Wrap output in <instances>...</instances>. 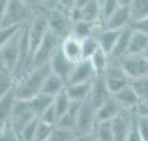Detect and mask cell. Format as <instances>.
I'll return each mask as SVG.
<instances>
[{
    "instance_id": "45",
    "label": "cell",
    "mask_w": 148,
    "mask_h": 141,
    "mask_svg": "<svg viewBox=\"0 0 148 141\" xmlns=\"http://www.w3.org/2000/svg\"><path fill=\"white\" fill-rule=\"evenodd\" d=\"M75 3H76V0H62L60 4H59V8L64 9V11L71 13V11H72L73 7H75Z\"/></svg>"
},
{
    "instance_id": "42",
    "label": "cell",
    "mask_w": 148,
    "mask_h": 141,
    "mask_svg": "<svg viewBox=\"0 0 148 141\" xmlns=\"http://www.w3.org/2000/svg\"><path fill=\"white\" fill-rule=\"evenodd\" d=\"M39 118H41L42 122L49 123V124H51V125H56L58 124V120H59V116H58V114H56V110H55V107H54V105H51Z\"/></svg>"
},
{
    "instance_id": "18",
    "label": "cell",
    "mask_w": 148,
    "mask_h": 141,
    "mask_svg": "<svg viewBox=\"0 0 148 141\" xmlns=\"http://www.w3.org/2000/svg\"><path fill=\"white\" fill-rule=\"evenodd\" d=\"M60 48L64 55L73 63H79L83 60V42L72 34L62 41Z\"/></svg>"
},
{
    "instance_id": "49",
    "label": "cell",
    "mask_w": 148,
    "mask_h": 141,
    "mask_svg": "<svg viewBox=\"0 0 148 141\" xmlns=\"http://www.w3.org/2000/svg\"><path fill=\"white\" fill-rule=\"evenodd\" d=\"M121 7H130V4L132 3V0H118Z\"/></svg>"
},
{
    "instance_id": "52",
    "label": "cell",
    "mask_w": 148,
    "mask_h": 141,
    "mask_svg": "<svg viewBox=\"0 0 148 141\" xmlns=\"http://www.w3.org/2000/svg\"><path fill=\"white\" fill-rule=\"evenodd\" d=\"M98 1H100V3H102V1H103V0H98Z\"/></svg>"
},
{
    "instance_id": "31",
    "label": "cell",
    "mask_w": 148,
    "mask_h": 141,
    "mask_svg": "<svg viewBox=\"0 0 148 141\" xmlns=\"http://www.w3.org/2000/svg\"><path fill=\"white\" fill-rule=\"evenodd\" d=\"M16 82L17 78L11 69L5 68V67H0V88H1L0 89V95L13 89L16 86Z\"/></svg>"
},
{
    "instance_id": "8",
    "label": "cell",
    "mask_w": 148,
    "mask_h": 141,
    "mask_svg": "<svg viewBox=\"0 0 148 141\" xmlns=\"http://www.w3.org/2000/svg\"><path fill=\"white\" fill-rule=\"evenodd\" d=\"M97 123V108L93 105L92 99H87L81 102L80 110L77 116V124H76V132L77 135H87L92 133L95 129V125Z\"/></svg>"
},
{
    "instance_id": "41",
    "label": "cell",
    "mask_w": 148,
    "mask_h": 141,
    "mask_svg": "<svg viewBox=\"0 0 148 141\" xmlns=\"http://www.w3.org/2000/svg\"><path fill=\"white\" fill-rule=\"evenodd\" d=\"M0 141H21L13 128L9 125V123L1 125V132H0Z\"/></svg>"
},
{
    "instance_id": "35",
    "label": "cell",
    "mask_w": 148,
    "mask_h": 141,
    "mask_svg": "<svg viewBox=\"0 0 148 141\" xmlns=\"http://www.w3.org/2000/svg\"><path fill=\"white\" fill-rule=\"evenodd\" d=\"M129 8L131 13V22L144 18L148 16V0H132Z\"/></svg>"
},
{
    "instance_id": "23",
    "label": "cell",
    "mask_w": 148,
    "mask_h": 141,
    "mask_svg": "<svg viewBox=\"0 0 148 141\" xmlns=\"http://www.w3.org/2000/svg\"><path fill=\"white\" fill-rule=\"evenodd\" d=\"M93 81V80H92ZM92 81L89 82H80V84H71L66 86V93L71 101L75 102H84V101L89 98L90 89H92Z\"/></svg>"
},
{
    "instance_id": "1",
    "label": "cell",
    "mask_w": 148,
    "mask_h": 141,
    "mask_svg": "<svg viewBox=\"0 0 148 141\" xmlns=\"http://www.w3.org/2000/svg\"><path fill=\"white\" fill-rule=\"evenodd\" d=\"M51 73L50 63L41 67H34L28 73L20 77L16 82V93L18 99H30L38 93H41L42 86L47 76Z\"/></svg>"
},
{
    "instance_id": "19",
    "label": "cell",
    "mask_w": 148,
    "mask_h": 141,
    "mask_svg": "<svg viewBox=\"0 0 148 141\" xmlns=\"http://www.w3.org/2000/svg\"><path fill=\"white\" fill-rule=\"evenodd\" d=\"M132 34V29L131 26H127L121 31L119 37H118V41L115 43L113 51L110 52V61L113 63H119L126 55H127V51H129V43H130V38H131Z\"/></svg>"
},
{
    "instance_id": "7",
    "label": "cell",
    "mask_w": 148,
    "mask_h": 141,
    "mask_svg": "<svg viewBox=\"0 0 148 141\" xmlns=\"http://www.w3.org/2000/svg\"><path fill=\"white\" fill-rule=\"evenodd\" d=\"M36 116L37 115L34 114L33 108L30 107L29 101L17 99L16 103H14L13 110H12L11 118H9V125L13 128V131L20 137V133L24 129V127H25L30 120H33Z\"/></svg>"
},
{
    "instance_id": "6",
    "label": "cell",
    "mask_w": 148,
    "mask_h": 141,
    "mask_svg": "<svg viewBox=\"0 0 148 141\" xmlns=\"http://www.w3.org/2000/svg\"><path fill=\"white\" fill-rule=\"evenodd\" d=\"M23 30L20 31V33H17L13 38L7 41L5 43L0 44V65L11 69L13 73H14V69H16L17 64H18V59H20Z\"/></svg>"
},
{
    "instance_id": "20",
    "label": "cell",
    "mask_w": 148,
    "mask_h": 141,
    "mask_svg": "<svg viewBox=\"0 0 148 141\" xmlns=\"http://www.w3.org/2000/svg\"><path fill=\"white\" fill-rule=\"evenodd\" d=\"M17 99H18V97L16 93V86L0 95V119H1L0 122H1V125L9 123V118H11L12 110H13Z\"/></svg>"
},
{
    "instance_id": "44",
    "label": "cell",
    "mask_w": 148,
    "mask_h": 141,
    "mask_svg": "<svg viewBox=\"0 0 148 141\" xmlns=\"http://www.w3.org/2000/svg\"><path fill=\"white\" fill-rule=\"evenodd\" d=\"M132 30H136L140 31V33H144L148 35V16L144 17V18H140V20H135L130 24Z\"/></svg>"
},
{
    "instance_id": "16",
    "label": "cell",
    "mask_w": 148,
    "mask_h": 141,
    "mask_svg": "<svg viewBox=\"0 0 148 141\" xmlns=\"http://www.w3.org/2000/svg\"><path fill=\"white\" fill-rule=\"evenodd\" d=\"M113 94L108 88V84L105 81L103 75H97L92 81V89H90V99L96 108H98L101 105L106 102Z\"/></svg>"
},
{
    "instance_id": "39",
    "label": "cell",
    "mask_w": 148,
    "mask_h": 141,
    "mask_svg": "<svg viewBox=\"0 0 148 141\" xmlns=\"http://www.w3.org/2000/svg\"><path fill=\"white\" fill-rule=\"evenodd\" d=\"M24 26L25 25H11V26H5V28H0V44L5 43L7 41L13 38L17 33L23 30Z\"/></svg>"
},
{
    "instance_id": "21",
    "label": "cell",
    "mask_w": 148,
    "mask_h": 141,
    "mask_svg": "<svg viewBox=\"0 0 148 141\" xmlns=\"http://www.w3.org/2000/svg\"><path fill=\"white\" fill-rule=\"evenodd\" d=\"M122 111H123V107L121 106V103L118 102L114 95H112L106 102L97 108V122L113 120L115 116H118Z\"/></svg>"
},
{
    "instance_id": "38",
    "label": "cell",
    "mask_w": 148,
    "mask_h": 141,
    "mask_svg": "<svg viewBox=\"0 0 148 141\" xmlns=\"http://www.w3.org/2000/svg\"><path fill=\"white\" fill-rule=\"evenodd\" d=\"M118 0H103L101 3V25L106 21L118 8H119Z\"/></svg>"
},
{
    "instance_id": "14",
    "label": "cell",
    "mask_w": 148,
    "mask_h": 141,
    "mask_svg": "<svg viewBox=\"0 0 148 141\" xmlns=\"http://www.w3.org/2000/svg\"><path fill=\"white\" fill-rule=\"evenodd\" d=\"M117 101L121 103V106L123 107V110H129V111H134V112H138L140 114L143 108V105H142V101H140L139 95L136 94L135 89L130 85H127L126 88H123L121 91L118 93L113 94Z\"/></svg>"
},
{
    "instance_id": "40",
    "label": "cell",
    "mask_w": 148,
    "mask_h": 141,
    "mask_svg": "<svg viewBox=\"0 0 148 141\" xmlns=\"http://www.w3.org/2000/svg\"><path fill=\"white\" fill-rule=\"evenodd\" d=\"M54 127H55V125H51V124H49V123H45L41 120V123H39V125H38V129H37L36 140L34 141H47L51 132H53Z\"/></svg>"
},
{
    "instance_id": "10",
    "label": "cell",
    "mask_w": 148,
    "mask_h": 141,
    "mask_svg": "<svg viewBox=\"0 0 148 141\" xmlns=\"http://www.w3.org/2000/svg\"><path fill=\"white\" fill-rule=\"evenodd\" d=\"M119 64L131 80L148 75V58L144 54H129Z\"/></svg>"
},
{
    "instance_id": "25",
    "label": "cell",
    "mask_w": 148,
    "mask_h": 141,
    "mask_svg": "<svg viewBox=\"0 0 148 141\" xmlns=\"http://www.w3.org/2000/svg\"><path fill=\"white\" fill-rule=\"evenodd\" d=\"M100 26L101 24H97V22H89V21H84V20H79V21L73 22L72 33L71 34L79 39H84L87 37L96 34V31L100 29Z\"/></svg>"
},
{
    "instance_id": "9",
    "label": "cell",
    "mask_w": 148,
    "mask_h": 141,
    "mask_svg": "<svg viewBox=\"0 0 148 141\" xmlns=\"http://www.w3.org/2000/svg\"><path fill=\"white\" fill-rule=\"evenodd\" d=\"M105 81L108 84V88L112 91V94H115L118 91H121L123 88H126L127 85L131 84V78L127 76V73L125 72V69L122 68L119 63H113L110 61V65L108 67V69L103 73Z\"/></svg>"
},
{
    "instance_id": "26",
    "label": "cell",
    "mask_w": 148,
    "mask_h": 141,
    "mask_svg": "<svg viewBox=\"0 0 148 141\" xmlns=\"http://www.w3.org/2000/svg\"><path fill=\"white\" fill-rule=\"evenodd\" d=\"M66 86H67V82H66L63 78L51 72L50 75L47 76V78H46L41 91L42 93L49 94V95L55 97V95H58V94L62 93L63 90H66Z\"/></svg>"
},
{
    "instance_id": "17",
    "label": "cell",
    "mask_w": 148,
    "mask_h": 141,
    "mask_svg": "<svg viewBox=\"0 0 148 141\" xmlns=\"http://www.w3.org/2000/svg\"><path fill=\"white\" fill-rule=\"evenodd\" d=\"M131 24V13L129 7H119L106 21L103 22L101 28L114 29V30H122V29L130 26Z\"/></svg>"
},
{
    "instance_id": "48",
    "label": "cell",
    "mask_w": 148,
    "mask_h": 141,
    "mask_svg": "<svg viewBox=\"0 0 148 141\" xmlns=\"http://www.w3.org/2000/svg\"><path fill=\"white\" fill-rule=\"evenodd\" d=\"M92 0H76V3H75V7H73V9H79V8H83L85 4L90 3Z\"/></svg>"
},
{
    "instance_id": "5",
    "label": "cell",
    "mask_w": 148,
    "mask_h": 141,
    "mask_svg": "<svg viewBox=\"0 0 148 141\" xmlns=\"http://www.w3.org/2000/svg\"><path fill=\"white\" fill-rule=\"evenodd\" d=\"M62 41L53 33L49 30V33L46 34V37L43 38V41L41 42V44L38 46L36 51L33 54L32 58V64L34 67H41L49 64L51 60V58L54 56V54L58 51V48L60 47Z\"/></svg>"
},
{
    "instance_id": "29",
    "label": "cell",
    "mask_w": 148,
    "mask_h": 141,
    "mask_svg": "<svg viewBox=\"0 0 148 141\" xmlns=\"http://www.w3.org/2000/svg\"><path fill=\"white\" fill-rule=\"evenodd\" d=\"M131 86L135 89L136 94L139 95L140 101H142V105H143L142 111H143L144 107L148 106V75H144L142 77L131 80ZM142 111H140V114H142Z\"/></svg>"
},
{
    "instance_id": "13",
    "label": "cell",
    "mask_w": 148,
    "mask_h": 141,
    "mask_svg": "<svg viewBox=\"0 0 148 141\" xmlns=\"http://www.w3.org/2000/svg\"><path fill=\"white\" fill-rule=\"evenodd\" d=\"M76 63L71 61L67 56L64 55V52L62 51V48L59 47L58 51L54 54V56L50 60V67H51V72L58 75L59 77H62L63 80L67 82L70 78L71 73L73 71V67Z\"/></svg>"
},
{
    "instance_id": "47",
    "label": "cell",
    "mask_w": 148,
    "mask_h": 141,
    "mask_svg": "<svg viewBox=\"0 0 148 141\" xmlns=\"http://www.w3.org/2000/svg\"><path fill=\"white\" fill-rule=\"evenodd\" d=\"M75 141H98L93 133H87V135H79Z\"/></svg>"
},
{
    "instance_id": "37",
    "label": "cell",
    "mask_w": 148,
    "mask_h": 141,
    "mask_svg": "<svg viewBox=\"0 0 148 141\" xmlns=\"http://www.w3.org/2000/svg\"><path fill=\"white\" fill-rule=\"evenodd\" d=\"M71 103H72V101H71V98L68 97V94L66 93V90H63L62 93H59L58 95L54 97L53 105H54V107H55L56 114H58L59 118L68 110V107L71 106Z\"/></svg>"
},
{
    "instance_id": "30",
    "label": "cell",
    "mask_w": 148,
    "mask_h": 141,
    "mask_svg": "<svg viewBox=\"0 0 148 141\" xmlns=\"http://www.w3.org/2000/svg\"><path fill=\"white\" fill-rule=\"evenodd\" d=\"M92 133L98 138V141H114L112 120L97 122V123H96L95 129H93Z\"/></svg>"
},
{
    "instance_id": "27",
    "label": "cell",
    "mask_w": 148,
    "mask_h": 141,
    "mask_svg": "<svg viewBox=\"0 0 148 141\" xmlns=\"http://www.w3.org/2000/svg\"><path fill=\"white\" fill-rule=\"evenodd\" d=\"M29 103H30V107L33 108L34 114L37 116H41L42 114L45 112L54 102V97L53 95H49L46 93H38L37 95H34L33 98L28 99Z\"/></svg>"
},
{
    "instance_id": "36",
    "label": "cell",
    "mask_w": 148,
    "mask_h": 141,
    "mask_svg": "<svg viewBox=\"0 0 148 141\" xmlns=\"http://www.w3.org/2000/svg\"><path fill=\"white\" fill-rule=\"evenodd\" d=\"M39 123H41V118H39V116H36L33 120H30V122L24 127L21 133H20V140L21 141H34L36 140V135H37V129H38Z\"/></svg>"
},
{
    "instance_id": "28",
    "label": "cell",
    "mask_w": 148,
    "mask_h": 141,
    "mask_svg": "<svg viewBox=\"0 0 148 141\" xmlns=\"http://www.w3.org/2000/svg\"><path fill=\"white\" fill-rule=\"evenodd\" d=\"M148 47V35L140 31L132 30L131 38H130V43H129V54H144V51L147 50Z\"/></svg>"
},
{
    "instance_id": "24",
    "label": "cell",
    "mask_w": 148,
    "mask_h": 141,
    "mask_svg": "<svg viewBox=\"0 0 148 141\" xmlns=\"http://www.w3.org/2000/svg\"><path fill=\"white\" fill-rule=\"evenodd\" d=\"M80 106H81V102H75V101H72V103H71V106L68 107V110L59 118L56 125L76 131V124H77V116H79Z\"/></svg>"
},
{
    "instance_id": "11",
    "label": "cell",
    "mask_w": 148,
    "mask_h": 141,
    "mask_svg": "<svg viewBox=\"0 0 148 141\" xmlns=\"http://www.w3.org/2000/svg\"><path fill=\"white\" fill-rule=\"evenodd\" d=\"M136 114L138 112H134V111L123 110L119 115L115 116L114 119L112 120L114 141H126Z\"/></svg>"
},
{
    "instance_id": "3",
    "label": "cell",
    "mask_w": 148,
    "mask_h": 141,
    "mask_svg": "<svg viewBox=\"0 0 148 141\" xmlns=\"http://www.w3.org/2000/svg\"><path fill=\"white\" fill-rule=\"evenodd\" d=\"M73 18L70 12L62 8H54L49 11V28L60 41L71 35L73 26Z\"/></svg>"
},
{
    "instance_id": "32",
    "label": "cell",
    "mask_w": 148,
    "mask_h": 141,
    "mask_svg": "<svg viewBox=\"0 0 148 141\" xmlns=\"http://www.w3.org/2000/svg\"><path fill=\"white\" fill-rule=\"evenodd\" d=\"M89 60L92 61V64H93V67H95V71H96L97 75H103L105 71L108 69V67L110 65L109 54H106L102 48H100V50H98L97 52L89 59Z\"/></svg>"
},
{
    "instance_id": "15",
    "label": "cell",
    "mask_w": 148,
    "mask_h": 141,
    "mask_svg": "<svg viewBox=\"0 0 148 141\" xmlns=\"http://www.w3.org/2000/svg\"><path fill=\"white\" fill-rule=\"evenodd\" d=\"M71 16H72L73 21L84 20V21L101 24V3L98 0H92L90 3L85 4L83 8L72 9Z\"/></svg>"
},
{
    "instance_id": "50",
    "label": "cell",
    "mask_w": 148,
    "mask_h": 141,
    "mask_svg": "<svg viewBox=\"0 0 148 141\" xmlns=\"http://www.w3.org/2000/svg\"><path fill=\"white\" fill-rule=\"evenodd\" d=\"M142 114H148V106L147 107H144V110L142 111Z\"/></svg>"
},
{
    "instance_id": "12",
    "label": "cell",
    "mask_w": 148,
    "mask_h": 141,
    "mask_svg": "<svg viewBox=\"0 0 148 141\" xmlns=\"http://www.w3.org/2000/svg\"><path fill=\"white\" fill-rule=\"evenodd\" d=\"M97 76L92 61L89 59H83L81 61L75 64L73 71L67 81V85L71 84H80V82H89Z\"/></svg>"
},
{
    "instance_id": "46",
    "label": "cell",
    "mask_w": 148,
    "mask_h": 141,
    "mask_svg": "<svg viewBox=\"0 0 148 141\" xmlns=\"http://www.w3.org/2000/svg\"><path fill=\"white\" fill-rule=\"evenodd\" d=\"M62 0H45V11H50V9L58 8Z\"/></svg>"
},
{
    "instance_id": "43",
    "label": "cell",
    "mask_w": 148,
    "mask_h": 141,
    "mask_svg": "<svg viewBox=\"0 0 148 141\" xmlns=\"http://www.w3.org/2000/svg\"><path fill=\"white\" fill-rule=\"evenodd\" d=\"M138 116H139V114L135 115L134 122H132V125H131V128H130V132H129V135H127L126 141H144L142 133H140L139 125H138Z\"/></svg>"
},
{
    "instance_id": "22",
    "label": "cell",
    "mask_w": 148,
    "mask_h": 141,
    "mask_svg": "<svg viewBox=\"0 0 148 141\" xmlns=\"http://www.w3.org/2000/svg\"><path fill=\"white\" fill-rule=\"evenodd\" d=\"M122 30L105 29V28H101L100 26V29L96 31V35H97V38H98L101 48H102L106 54L110 55V52H112L113 48H114L115 43H117V41H118V37H119V34Z\"/></svg>"
},
{
    "instance_id": "33",
    "label": "cell",
    "mask_w": 148,
    "mask_h": 141,
    "mask_svg": "<svg viewBox=\"0 0 148 141\" xmlns=\"http://www.w3.org/2000/svg\"><path fill=\"white\" fill-rule=\"evenodd\" d=\"M77 136L79 135L75 129H68V128L55 125L47 141H75Z\"/></svg>"
},
{
    "instance_id": "4",
    "label": "cell",
    "mask_w": 148,
    "mask_h": 141,
    "mask_svg": "<svg viewBox=\"0 0 148 141\" xmlns=\"http://www.w3.org/2000/svg\"><path fill=\"white\" fill-rule=\"evenodd\" d=\"M49 11L39 12L34 16V18L28 24V38L29 46L32 51V58H33L34 51L38 48L41 42L49 33Z\"/></svg>"
},
{
    "instance_id": "51",
    "label": "cell",
    "mask_w": 148,
    "mask_h": 141,
    "mask_svg": "<svg viewBox=\"0 0 148 141\" xmlns=\"http://www.w3.org/2000/svg\"><path fill=\"white\" fill-rule=\"evenodd\" d=\"M144 55H145V56H147V58H148V47H147V50L144 51Z\"/></svg>"
},
{
    "instance_id": "2",
    "label": "cell",
    "mask_w": 148,
    "mask_h": 141,
    "mask_svg": "<svg viewBox=\"0 0 148 141\" xmlns=\"http://www.w3.org/2000/svg\"><path fill=\"white\" fill-rule=\"evenodd\" d=\"M36 14V12L24 0H9L7 7L1 11L0 28L11 25H28Z\"/></svg>"
},
{
    "instance_id": "53",
    "label": "cell",
    "mask_w": 148,
    "mask_h": 141,
    "mask_svg": "<svg viewBox=\"0 0 148 141\" xmlns=\"http://www.w3.org/2000/svg\"><path fill=\"white\" fill-rule=\"evenodd\" d=\"M147 115H148V114H147Z\"/></svg>"
},
{
    "instance_id": "34",
    "label": "cell",
    "mask_w": 148,
    "mask_h": 141,
    "mask_svg": "<svg viewBox=\"0 0 148 141\" xmlns=\"http://www.w3.org/2000/svg\"><path fill=\"white\" fill-rule=\"evenodd\" d=\"M81 42H83V59H90L101 48L96 34L81 39Z\"/></svg>"
}]
</instances>
